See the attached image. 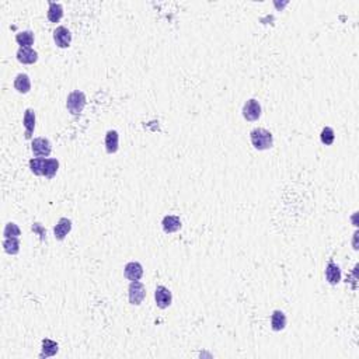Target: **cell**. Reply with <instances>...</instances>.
Here are the masks:
<instances>
[{"label":"cell","instance_id":"cell-23","mask_svg":"<svg viewBox=\"0 0 359 359\" xmlns=\"http://www.w3.org/2000/svg\"><path fill=\"white\" fill-rule=\"evenodd\" d=\"M3 236H4V237H20V236H22V230H20V227H19L16 223L9 222L6 226H4Z\"/></svg>","mask_w":359,"mask_h":359},{"label":"cell","instance_id":"cell-14","mask_svg":"<svg viewBox=\"0 0 359 359\" xmlns=\"http://www.w3.org/2000/svg\"><path fill=\"white\" fill-rule=\"evenodd\" d=\"M161 226H163V230L166 233H176L179 232L181 229V219L176 215H167L163 218V222H161Z\"/></svg>","mask_w":359,"mask_h":359},{"label":"cell","instance_id":"cell-13","mask_svg":"<svg viewBox=\"0 0 359 359\" xmlns=\"http://www.w3.org/2000/svg\"><path fill=\"white\" fill-rule=\"evenodd\" d=\"M22 124L25 128V139H31L32 132L35 129V111L31 108H27L24 112V118H22Z\"/></svg>","mask_w":359,"mask_h":359},{"label":"cell","instance_id":"cell-9","mask_svg":"<svg viewBox=\"0 0 359 359\" xmlns=\"http://www.w3.org/2000/svg\"><path fill=\"white\" fill-rule=\"evenodd\" d=\"M17 61L24 65H32L38 61V52L31 46H20L17 51Z\"/></svg>","mask_w":359,"mask_h":359},{"label":"cell","instance_id":"cell-1","mask_svg":"<svg viewBox=\"0 0 359 359\" xmlns=\"http://www.w3.org/2000/svg\"><path fill=\"white\" fill-rule=\"evenodd\" d=\"M30 169L35 176L51 180L59 170V161L56 158L34 157L30 160Z\"/></svg>","mask_w":359,"mask_h":359},{"label":"cell","instance_id":"cell-7","mask_svg":"<svg viewBox=\"0 0 359 359\" xmlns=\"http://www.w3.org/2000/svg\"><path fill=\"white\" fill-rule=\"evenodd\" d=\"M53 41L59 48H67L72 43V32L64 25H59L53 31Z\"/></svg>","mask_w":359,"mask_h":359},{"label":"cell","instance_id":"cell-11","mask_svg":"<svg viewBox=\"0 0 359 359\" xmlns=\"http://www.w3.org/2000/svg\"><path fill=\"white\" fill-rule=\"evenodd\" d=\"M124 275L128 281H139L143 276V267L136 261L128 263L124 268Z\"/></svg>","mask_w":359,"mask_h":359},{"label":"cell","instance_id":"cell-17","mask_svg":"<svg viewBox=\"0 0 359 359\" xmlns=\"http://www.w3.org/2000/svg\"><path fill=\"white\" fill-rule=\"evenodd\" d=\"M48 6H49L48 7V13H46L48 20L51 22H58L64 17V7H62V4L61 3H55V1H49Z\"/></svg>","mask_w":359,"mask_h":359},{"label":"cell","instance_id":"cell-4","mask_svg":"<svg viewBox=\"0 0 359 359\" xmlns=\"http://www.w3.org/2000/svg\"><path fill=\"white\" fill-rule=\"evenodd\" d=\"M128 295H129V303L134 306H139L146 297V288L139 281H131L128 288Z\"/></svg>","mask_w":359,"mask_h":359},{"label":"cell","instance_id":"cell-2","mask_svg":"<svg viewBox=\"0 0 359 359\" xmlns=\"http://www.w3.org/2000/svg\"><path fill=\"white\" fill-rule=\"evenodd\" d=\"M250 140L257 150H268L274 146V136L264 128H255L250 132Z\"/></svg>","mask_w":359,"mask_h":359},{"label":"cell","instance_id":"cell-15","mask_svg":"<svg viewBox=\"0 0 359 359\" xmlns=\"http://www.w3.org/2000/svg\"><path fill=\"white\" fill-rule=\"evenodd\" d=\"M14 89L22 93V94H27L31 90V80L28 77V74L20 73L16 76L14 79Z\"/></svg>","mask_w":359,"mask_h":359},{"label":"cell","instance_id":"cell-20","mask_svg":"<svg viewBox=\"0 0 359 359\" xmlns=\"http://www.w3.org/2000/svg\"><path fill=\"white\" fill-rule=\"evenodd\" d=\"M58 351H59L58 344H56L55 341H52V339L45 338V339H43V352H41L40 357H41V358H49V357L56 355Z\"/></svg>","mask_w":359,"mask_h":359},{"label":"cell","instance_id":"cell-16","mask_svg":"<svg viewBox=\"0 0 359 359\" xmlns=\"http://www.w3.org/2000/svg\"><path fill=\"white\" fill-rule=\"evenodd\" d=\"M119 148V135L116 131H108L106 135V150L107 153L112 155L116 153Z\"/></svg>","mask_w":359,"mask_h":359},{"label":"cell","instance_id":"cell-3","mask_svg":"<svg viewBox=\"0 0 359 359\" xmlns=\"http://www.w3.org/2000/svg\"><path fill=\"white\" fill-rule=\"evenodd\" d=\"M86 106V95L80 90H74L66 98V108L72 115H77L83 111Z\"/></svg>","mask_w":359,"mask_h":359},{"label":"cell","instance_id":"cell-22","mask_svg":"<svg viewBox=\"0 0 359 359\" xmlns=\"http://www.w3.org/2000/svg\"><path fill=\"white\" fill-rule=\"evenodd\" d=\"M320 139H321V143H323V145H326V146L333 145V142H334V139H336V134H334L333 128H330V127L323 128L321 135H320Z\"/></svg>","mask_w":359,"mask_h":359},{"label":"cell","instance_id":"cell-6","mask_svg":"<svg viewBox=\"0 0 359 359\" xmlns=\"http://www.w3.org/2000/svg\"><path fill=\"white\" fill-rule=\"evenodd\" d=\"M243 116L247 121H257L261 116V106L255 98H250L244 103L243 106Z\"/></svg>","mask_w":359,"mask_h":359},{"label":"cell","instance_id":"cell-10","mask_svg":"<svg viewBox=\"0 0 359 359\" xmlns=\"http://www.w3.org/2000/svg\"><path fill=\"white\" fill-rule=\"evenodd\" d=\"M72 230V221L67 219V218H61L58 223L55 224L53 227V234H55V239L62 242L65 237L70 233Z\"/></svg>","mask_w":359,"mask_h":359},{"label":"cell","instance_id":"cell-21","mask_svg":"<svg viewBox=\"0 0 359 359\" xmlns=\"http://www.w3.org/2000/svg\"><path fill=\"white\" fill-rule=\"evenodd\" d=\"M34 40H35L34 32L30 31V30L16 34V41L20 44L22 46H31L32 44H34Z\"/></svg>","mask_w":359,"mask_h":359},{"label":"cell","instance_id":"cell-8","mask_svg":"<svg viewBox=\"0 0 359 359\" xmlns=\"http://www.w3.org/2000/svg\"><path fill=\"white\" fill-rule=\"evenodd\" d=\"M155 299H156V305L160 309H167L173 302V295L166 286L158 285L155 291Z\"/></svg>","mask_w":359,"mask_h":359},{"label":"cell","instance_id":"cell-12","mask_svg":"<svg viewBox=\"0 0 359 359\" xmlns=\"http://www.w3.org/2000/svg\"><path fill=\"white\" fill-rule=\"evenodd\" d=\"M326 279L330 285H337L341 281V269L333 260H330L326 267Z\"/></svg>","mask_w":359,"mask_h":359},{"label":"cell","instance_id":"cell-24","mask_svg":"<svg viewBox=\"0 0 359 359\" xmlns=\"http://www.w3.org/2000/svg\"><path fill=\"white\" fill-rule=\"evenodd\" d=\"M32 230H34V232H38V233H40V234H41V239H43V240H44V239H45L44 236H45L46 233L44 232L43 227H41V224H40V223H34V224H32Z\"/></svg>","mask_w":359,"mask_h":359},{"label":"cell","instance_id":"cell-19","mask_svg":"<svg viewBox=\"0 0 359 359\" xmlns=\"http://www.w3.org/2000/svg\"><path fill=\"white\" fill-rule=\"evenodd\" d=\"M286 327V316L282 310H275L271 316V328L274 331H282Z\"/></svg>","mask_w":359,"mask_h":359},{"label":"cell","instance_id":"cell-18","mask_svg":"<svg viewBox=\"0 0 359 359\" xmlns=\"http://www.w3.org/2000/svg\"><path fill=\"white\" fill-rule=\"evenodd\" d=\"M3 250L10 255H16L20 251V237H4Z\"/></svg>","mask_w":359,"mask_h":359},{"label":"cell","instance_id":"cell-5","mask_svg":"<svg viewBox=\"0 0 359 359\" xmlns=\"http://www.w3.org/2000/svg\"><path fill=\"white\" fill-rule=\"evenodd\" d=\"M31 150L35 157H48L52 152V145L46 137H35L31 143Z\"/></svg>","mask_w":359,"mask_h":359}]
</instances>
